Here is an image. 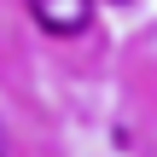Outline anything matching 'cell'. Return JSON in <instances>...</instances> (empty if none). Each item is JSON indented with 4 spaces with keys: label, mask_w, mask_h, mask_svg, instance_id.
Returning <instances> with one entry per match:
<instances>
[{
    "label": "cell",
    "mask_w": 157,
    "mask_h": 157,
    "mask_svg": "<svg viewBox=\"0 0 157 157\" xmlns=\"http://www.w3.org/2000/svg\"><path fill=\"white\" fill-rule=\"evenodd\" d=\"M29 17L52 35H82L93 17V0H29Z\"/></svg>",
    "instance_id": "cell-1"
},
{
    "label": "cell",
    "mask_w": 157,
    "mask_h": 157,
    "mask_svg": "<svg viewBox=\"0 0 157 157\" xmlns=\"http://www.w3.org/2000/svg\"><path fill=\"white\" fill-rule=\"evenodd\" d=\"M0 157H12V151H6V128H0Z\"/></svg>",
    "instance_id": "cell-2"
}]
</instances>
